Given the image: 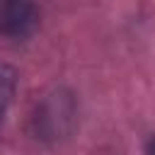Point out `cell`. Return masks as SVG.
Instances as JSON below:
<instances>
[{
  "label": "cell",
  "instance_id": "3",
  "mask_svg": "<svg viewBox=\"0 0 155 155\" xmlns=\"http://www.w3.org/2000/svg\"><path fill=\"white\" fill-rule=\"evenodd\" d=\"M145 155H155V136L145 143Z\"/></svg>",
  "mask_w": 155,
  "mask_h": 155
},
{
  "label": "cell",
  "instance_id": "2",
  "mask_svg": "<svg viewBox=\"0 0 155 155\" xmlns=\"http://www.w3.org/2000/svg\"><path fill=\"white\" fill-rule=\"evenodd\" d=\"M15 92H17V73L10 65L0 63V124L15 99Z\"/></svg>",
  "mask_w": 155,
  "mask_h": 155
},
{
  "label": "cell",
  "instance_id": "1",
  "mask_svg": "<svg viewBox=\"0 0 155 155\" xmlns=\"http://www.w3.org/2000/svg\"><path fill=\"white\" fill-rule=\"evenodd\" d=\"M31 22L27 0H0V27L5 31H22V24Z\"/></svg>",
  "mask_w": 155,
  "mask_h": 155
}]
</instances>
